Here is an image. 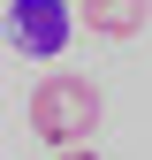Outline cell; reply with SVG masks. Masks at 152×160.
<instances>
[{"label":"cell","mask_w":152,"mask_h":160,"mask_svg":"<svg viewBox=\"0 0 152 160\" xmlns=\"http://www.w3.org/2000/svg\"><path fill=\"white\" fill-rule=\"evenodd\" d=\"M76 23H84V15H76L69 0H15V8H8V46L31 53V61H53Z\"/></svg>","instance_id":"2"},{"label":"cell","mask_w":152,"mask_h":160,"mask_svg":"<svg viewBox=\"0 0 152 160\" xmlns=\"http://www.w3.org/2000/svg\"><path fill=\"white\" fill-rule=\"evenodd\" d=\"M99 84L91 76H76V69H53L46 84L31 92V137H46L53 152L61 145H91V130H99Z\"/></svg>","instance_id":"1"},{"label":"cell","mask_w":152,"mask_h":160,"mask_svg":"<svg viewBox=\"0 0 152 160\" xmlns=\"http://www.w3.org/2000/svg\"><path fill=\"white\" fill-rule=\"evenodd\" d=\"M76 15H84L91 38H137L145 15H152V0H76Z\"/></svg>","instance_id":"3"},{"label":"cell","mask_w":152,"mask_h":160,"mask_svg":"<svg viewBox=\"0 0 152 160\" xmlns=\"http://www.w3.org/2000/svg\"><path fill=\"white\" fill-rule=\"evenodd\" d=\"M53 160H99V152H91V145H61Z\"/></svg>","instance_id":"4"}]
</instances>
